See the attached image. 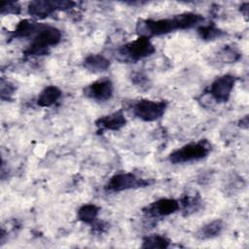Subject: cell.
I'll list each match as a JSON object with an SVG mask.
<instances>
[{
	"instance_id": "5b68a950",
	"label": "cell",
	"mask_w": 249,
	"mask_h": 249,
	"mask_svg": "<svg viewBox=\"0 0 249 249\" xmlns=\"http://www.w3.org/2000/svg\"><path fill=\"white\" fill-rule=\"evenodd\" d=\"M153 183L154 181L152 179H144L131 172H120L108 180L104 189L107 192L119 193L131 189L145 188Z\"/></svg>"
},
{
	"instance_id": "52a82bcc",
	"label": "cell",
	"mask_w": 249,
	"mask_h": 249,
	"mask_svg": "<svg viewBox=\"0 0 249 249\" xmlns=\"http://www.w3.org/2000/svg\"><path fill=\"white\" fill-rule=\"evenodd\" d=\"M75 5V2L66 0H37L28 4L27 12L33 18H45L55 11H66L74 8Z\"/></svg>"
},
{
	"instance_id": "d4e9b609",
	"label": "cell",
	"mask_w": 249,
	"mask_h": 249,
	"mask_svg": "<svg viewBox=\"0 0 249 249\" xmlns=\"http://www.w3.org/2000/svg\"><path fill=\"white\" fill-rule=\"evenodd\" d=\"M248 124H249V122H248V116L243 117V118L239 121V123H238V124H239V126H241V128H247V127H248Z\"/></svg>"
},
{
	"instance_id": "5bb4252c",
	"label": "cell",
	"mask_w": 249,
	"mask_h": 249,
	"mask_svg": "<svg viewBox=\"0 0 249 249\" xmlns=\"http://www.w3.org/2000/svg\"><path fill=\"white\" fill-rule=\"evenodd\" d=\"M61 90L55 86L46 87L37 97V104L40 107H51L61 97Z\"/></svg>"
},
{
	"instance_id": "6da1fadb",
	"label": "cell",
	"mask_w": 249,
	"mask_h": 249,
	"mask_svg": "<svg viewBox=\"0 0 249 249\" xmlns=\"http://www.w3.org/2000/svg\"><path fill=\"white\" fill-rule=\"evenodd\" d=\"M203 21V17L196 13H183L171 18L160 19H139L136 23V33L147 38L164 35L175 30L190 29Z\"/></svg>"
},
{
	"instance_id": "9a60e30c",
	"label": "cell",
	"mask_w": 249,
	"mask_h": 249,
	"mask_svg": "<svg viewBox=\"0 0 249 249\" xmlns=\"http://www.w3.org/2000/svg\"><path fill=\"white\" fill-rule=\"evenodd\" d=\"M224 222L220 219L211 221L202 226L196 232V237L201 240H207L218 236L224 230Z\"/></svg>"
},
{
	"instance_id": "277c9868",
	"label": "cell",
	"mask_w": 249,
	"mask_h": 249,
	"mask_svg": "<svg viewBox=\"0 0 249 249\" xmlns=\"http://www.w3.org/2000/svg\"><path fill=\"white\" fill-rule=\"evenodd\" d=\"M212 150L210 142L206 139H201L196 142L188 143L181 148L173 151L168 159L169 161L178 164L190 161H196L206 158Z\"/></svg>"
},
{
	"instance_id": "cb8c5ba5",
	"label": "cell",
	"mask_w": 249,
	"mask_h": 249,
	"mask_svg": "<svg viewBox=\"0 0 249 249\" xmlns=\"http://www.w3.org/2000/svg\"><path fill=\"white\" fill-rule=\"evenodd\" d=\"M248 7H249V3H248V2L243 3V4L241 5V7H240L241 14H242L245 18H247V17H248Z\"/></svg>"
},
{
	"instance_id": "d6986e66",
	"label": "cell",
	"mask_w": 249,
	"mask_h": 249,
	"mask_svg": "<svg viewBox=\"0 0 249 249\" xmlns=\"http://www.w3.org/2000/svg\"><path fill=\"white\" fill-rule=\"evenodd\" d=\"M170 245V239H168L166 236L164 235H160V234H153V235H148L145 236L143 238L142 241V248H160V249H164V248H168Z\"/></svg>"
},
{
	"instance_id": "8992f818",
	"label": "cell",
	"mask_w": 249,
	"mask_h": 249,
	"mask_svg": "<svg viewBox=\"0 0 249 249\" xmlns=\"http://www.w3.org/2000/svg\"><path fill=\"white\" fill-rule=\"evenodd\" d=\"M166 108V101L141 99L133 103L132 113L143 122H155L164 115Z\"/></svg>"
},
{
	"instance_id": "7c38bea8",
	"label": "cell",
	"mask_w": 249,
	"mask_h": 249,
	"mask_svg": "<svg viewBox=\"0 0 249 249\" xmlns=\"http://www.w3.org/2000/svg\"><path fill=\"white\" fill-rule=\"evenodd\" d=\"M43 23H39L33 19H22L16 26L13 31V37L16 38H28L36 33L43 27Z\"/></svg>"
},
{
	"instance_id": "7402d4cb",
	"label": "cell",
	"mask_w": 249,
	"mask_h": 249,
	"mask_svg": "<svg viewBox=\"0 0 249 249\" xmlns=\"http://www.w3.org/2000/svg\"><path fill=\"white\" fill-rule=\"evenodd\" d=\"M21 8L18 2L14 1H5L1 3V8H0V13L1 15H18L20 14Z\"/></svg>"
},
{
	"instance_id": "603a6c76",
	"label": "cell",
	"mask_w": 249,
	"mask_h": 249,
	"mask_svg": "<svg viewBox=\"0 0 249 249\" xmlns=\"http://www.w3.org/2000/svg\"><path fill=\"white\" fill-rule=\"evenodd\" d=\"M132 82L138 86V87H147L146 85L148 84V78L141 72H136L132 75Z\"/></svg>"
},
{
	"instance_id": "8fae6325",
	"label": "cell",
	"mask_w": 249,
	"mask_h": 249,
	"mask_svg": "<svg viewBox=\"0 0 249 249\" xmlns=\"http://www.w3.org/2000/svg\"><path fill=\"white\" fill-rule=\"evenodd\" d=\"M126 124V119L122 110L102 116L95 121V125L98 131L105 130H120Z\"/></svg>"
},
{
	"instance_id": "ffe728a7",
	"label": "cell",
	"mask_w": 249,
	"mask_h": 249,
	"mask_svg": "<svg viewBox=\"0 0 249 249\" xmlns=\"http://www.w3.org/2000/svg\"><path fill=\"white\" fill-rule=\"evenodd\" d=\"M218 56L225 63H232L240 59L241 53L233 46H224L219 51Z\"/></svg>"
},
{
	"instance_id": "3957f363",
	"label": "cell",
	"mask_w": 249,
	"mask_h": 249,
	"mask_svg": "<svg viewBox=\"0 0 249 249\" xmlns=\"http://www.w3.org/2000/svg\"><path fill=\"white\" fill-rule=\"evenodd\" d=\"M156 48L151 40L144 36L128 42L117 50V58L124 62H137L140 59L152 55Z\"/></svg>"
},
{
	"instance_id": "ba28073f",
	"label": "cell",
	"mask_w": 249,
	"mask_h": 249,
	"mask_svg": "<svg viewBox=\"0 0 249 249\" xmlns=\"http://www.w3.org/2000/svg\"><path fill=\"white\" fill-rule=\"evenodd\" d=\"M235 80V77L231 74H225L216 78L209 86L208 94L218 103L227 102L231 97Z\"/></svg>"
},
{
	"instance_id": "7a4b0ae2",
	"label": "cell",
	"mask_w": 249,
	"mask_h": 249,
	"mask_svg": "<svg viewBox=\"0 0 249 249\" xmlns=\"http://www.w3.org/2000/svg\"><path fill=\"white\" fill-rule=\"evenodd\" d=\"M60 40L61 32L58 28L44 24L33 37L32 42L24 51V53L29 56L45 55L49 53L50 48L56 46Z\"/></svg>"
},
{
	"instance_id": "4fadbf2b",
	"label": "cell",
	"mask_w": 249,
	"mask_h": 249,
	"mask_svg": "<svg viewBox=\"0 0 249 249\" xmlns=\"http://www.w3.org/2000/svg\"><path fill=\"white\" fill-rule=\"evenodd\" d=\"M83 66L90 72L99 73L107 70L110 66V60L104 55L99 53H93L88 55L84 61Z\"/></svg>"
},
{
	"instance_id": "e0dca14e",
	"label": "cell",
	"mask_w": 249,
	"mask_h": 249,
	"mask_svg": "<svg viewBox=\"0 0 249 249\" xmlns=\"http://www.w3.org/2000/svg\"><path fill=\"white\" fill-rule=\"evenodd\" d=\"M99 210H100L99 207L96 206L95 204H91V203L84 204L78 209L77 218L79 221L85 224L92 225L95 221H97Z\"/></svg>"
},
{
	"instance_id": "44dd1931",
	"label": "cell",
	"mask_w": 249,
	"mask_h": 249,
	"mask_svg": "<svg viewBox=\"0 0 249 249\" xmlns=\"http://www.w3.org/2000/svg\"><path fill=\"white\" fill-rule=\"evenodd\" d=\"M0 90H1V99L2 100H11L12 96L16 90V88L11 82L2 78L1 84H0Z\"/></svg>"
},
{
	"instance_id": "9c48e42d",
	"label": "cell",
	"mask_w": 249,
	"mask_h": 249,
	"mask_svg": "<svg viewBox=\"0 0 249 249\" xmlns=\"http://www.w3.org/2000/svg\"><path fill=\"white\" fill-rule=\"evenodd\" d=\"M180 209L179 201L174 198H160L143 208L142 212L147 219H160L173 214Z\"/></svg>"
},
{
	"instance_id": "30bf717a",
	"label": "cell",
	"mask_w": 249,
	"mask_h": 249,
	"mask_svg": "<svg viewBox=\"0 0 249 249\" xmlns=\"http://www.w3.org/2000/svg\"><path fill=\"white\" fill-rule=\"evenodd\" d=\"M114 87L109 78H101L84 88V94L86 97L96 102H105L113 96Z\"/></svg>"
},
{
	"instance_id": "ac0fdd59",
	"label": "cell",
	"mask_w": 249,
	"mask_h": 249,
	"mask_svg": "<svg viewBox=\"0 0 249 249\" xmlns=\"http://www.w3.org/2000/svg\"><path fill=\"white\" fill-rule=\"evenodd\" d=\"M197 34L203 41H212L225 35V32L218 28L215 23L209 22L205 25H200L197 28Z\"/></svg>"
},
{
	"instance_id": "2e32d148",
	"label": "cell",
	"mask_w": 249,
	"mask_h": 249,
	"mask_svg": "<svg viewBox=\"0 0 249 249\" xmlns=\"http://www.w3.org/2000/svg\"><path fill=\"white\" fill-rule=\"evenodd\" d=\"M179 201L184 216L196 212L201 206V198L198 195H185Z\"/></svg>"
}]
</instances>
